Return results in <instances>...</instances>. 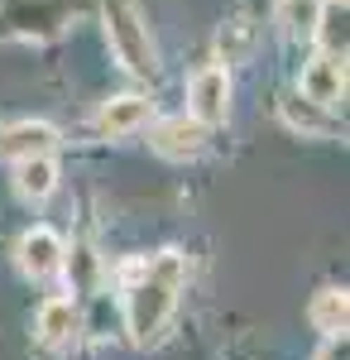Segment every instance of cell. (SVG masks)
Returning a JSON list of instances; mask_svg holds the SVG:
<instances>
[{
  "mask_svg": "<svg viewBox=\"0 0 350 360\" xmlns=\"http://www.w3.org/2000/svg\"><path fill=\"white\" fill-rule=\"evenodd\" d=\"M149 144H154V154L168 159V164H192L207 149V125L192 120V115H168V120H159L149 130Z\"/></svg>",
  "mask_w": 350,
  "mask_h": 360,
  "instance_id": "obj_4",
  "label": "cell"
},
{
  "mask_svg": "<svg viewBox=\"0 0 350 360\" xmlns=\"http://www.w3.org/2000/svg\"><path fill=\"white\" fill-rule=\"evenodd\" d=\"M106 39L125 72L154 77V68H159L154 63V39H149V25H144L135 0H106Z\"/></svg>",
  "mask_w": 350,
  "mask_h": 360,
  "instance_id": "obj_2",
  "label": "cell"
},
{
  "mask_svg": "<svg viewBox=\"0 0 350 360\" xmlns=\"http://www.w3.org/2000/svg\"><path fill=\"white\" fill-rule=\"evenodd\" d=\"M77 332H82V307L72 303V298H44L39 317H34V336H39V346L58 351V346H67Z\"/></svg>",
  "mask_w": 350,
  "mask_h": 360,
  "instance_id": "obj_8",
  "label": "cell"
},
{
  "mask_svg": "<svg viewBox=\"0 0 350 360\" xmlns=\"http://www.w3.org/2000/svg\"><path fill=\"white\" fill-rule=\"evenodd\" d=\"M183 283H188V255L183 250H159L125 283V303H120L125 307V332L139 351L163 341L173 312H178V298H183Z\"/></svg>",
  "mask_w": 350,
  "mask_h": 360,
  "instance_id": "obj_1",
  "label": "cell"
},
{
  "mask_svg": "<svg viewBox=\"0 0 350 360\" xmlns=\"http://www.w3.org/2000/svg\"><path fill=\"white\" fill-rule=\"evenodd\" d=\"M307 322H312L322 336H346V327H350V293L341 288V283L317 288V298L307 303Z\"/></svg>",
  "mask_w": 350,
  "mask_h": 360,
  "instance_id": "obj_11",
  "label": "cell"
},
{
  "mask_svg": "<svg viewBox=\"0 0 350 360\" xmlns=\"http://www.w3.org/2000/svg\"><path fill=\"white\" fill-rule=\"evenodd\" d=\"M278 115H283V125L288 130H297V135H336V125H331V111H322V106H312V101H283L278 106Z\"/></svg>",
  "mask_w": 350,
  "mask_h": 360,
  "instance_id": "obj_13",
  "label": "cell"
},
{
  "mask_svg": "<svg viewBox=\"0 0 350 360\" xmlns=\"http://www.w3.org/2000/svg\"><path fill=\"white\" fill-rule=\"evenodd\" d=\"M312 39L322 44L326 58H346V44H350V25H346V0H326L317 10V29Z\"/></svg>",
  "mask_w": 350,
  "mask_h": 360,
  "instance_id": "obj_12",
  "label": "cell"
},
{
  "mask_svg": "<svg viewBox=\"0 0 350 360\" xmlns=\"http://www.w3.org/2000/svg\"><path fill=\"white\" fill-rule=\"evenodd\" d=\"M58 188V159L53 154H29L15 159V193L25 202H48Z\"/></svg>",
  "mask_w": 350,
  "mask_h": 360,
  "instance_id": "obj_10",
  "label": "cell"
},
{
  "mask_svg": "<svg viewBox=\"0 0 350 360\" xmlns=\"http://www.w3.org/2000/svg\"><path fill=\"white\" fill-rule=\"evenodd\" d=\"M317 360H350V341H346V336H322Z\"/></svg>",
  "mask_w": 350,
  "mask_h": 360,
  "instance_id": "obj_16",
  "label": "cell"
},
{
  "mask_svg": "<svg viewBox=\"0 0 350 360\" xmlns=\"http://www.w3.org/2000/svg\"><path fill=\"white\" fill-rule=\"evenodd\" d=\"M249 53V25H226L221 29V63H240Z\"/></svg>",
  "mask_w": 350,
  "mask_h": 360,
  "instance_id": "obj_15",
  "label": "cell"
},
{
  "mask_svg": "<svg viewBox=\"0 0 350 360\" xmlns=\"http://www.w3.org/2000/svg\"><path fill=\"white\" fill-rule=\"evenodd\" d=\"M58 125L48 120H15L0 130V159H29V154H53Z\"/></svg>",
  "mask_w": 350,
  "mask_h": 360,
  "instance_id": "obj_9",
  "label": "cell"
},
{
  "mask_svg": "<svg viewBox=\"0 0 350 360\" xmlns=\"http://www.w3.org/2000/svg\"><path fill=\"white\" fill-rule=\"evenodd\" d=\"M188 115L202 120L207 130L226 125V115H231V68L226 63H207L188 77Z\"/></svg>",
  "mask_w": 350,
  "mask_h": 360,
  "instance_id": "obj_3",
  "label": "cell"
},
{
  "mask_svg": "<svg viewBox=\"0 0 350 360\" xmlns=\"http://www.w3.org/2000/svg\"><path fill=\"white\" fill-rule=\"evenodd\" d=\"M15 259H20V269L25 278H53L63 269V259H67V245H63V236H58L53 226H29L25 236H20V245H15Z\"/></svg>",
  "mask_w": 350,
  "mask_h": 360,
  "instance_id": "obj_5",
  "label": "cell"
},
{
  "mask_svg": "<svg viewBox=\"0 0 350 360\" xmlns=\"http://www.w3.org/2000/svg\"><path fill=\"white\" fill-rule=\"evenodd\" d=\"M149 115H154V101L149 96H110L106 106L96 111V130L106 139H125V135H135V130H144L149 125Z\"/></svg>",
  "mask_w": 350,
  "mask_h": 360,
  "instance_id": "obj_7",
  "label": "cell"
},
{
  "mask_svg": "<svg viewBox=\"0 0 350 360\" xmlns=\"http://www.w3.org/2000/svg\"><path fill=\"white\" fill-rule=\"evenodd\" d=\"M297 86H302V101H312V106H322V111H336V106L346 101V58L317 53L302 68Z\"/></svg>",
  "mask_w": 350,
  "mask_h": 360,
  "instance_id": "obj_6",
  "label": "cell"
},
{
  "mask_svg": "<svg viewBox=\"0 0 350 360\" xmlns=\"http://www.w3.org/2000/svg\"><path fill=\"white\" fill-rule=\"evenodd\" d=\"M317 10H322V0H278V25L288 39H312Z\"/></svg>",
  "mask_w": 350,
  "mask_h": 360,
  "instance_id": "obj_14",
  "label": "cell"
}]
</instances>
